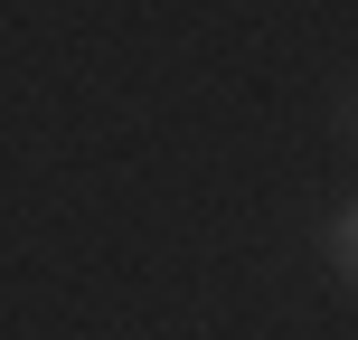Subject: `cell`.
I'll use <instances>...</instances> for the list:
<instances>
[{
	"mask_svg": "<svg viewBox=\"0 0 358 340\" xmlns=\"http://www.w3.org/2000/svg\"><path fill=\"white\" fill-rule=\"evenodd\" d=\"M321 255H330V265H340L349 284H358V208H340V217L321 227Z\"/></svg>",
	"mask_w": 358,
	"mask_h": 340,
	"instance_id": "obj_1",
	"label": "cell"
}]
</instances>
